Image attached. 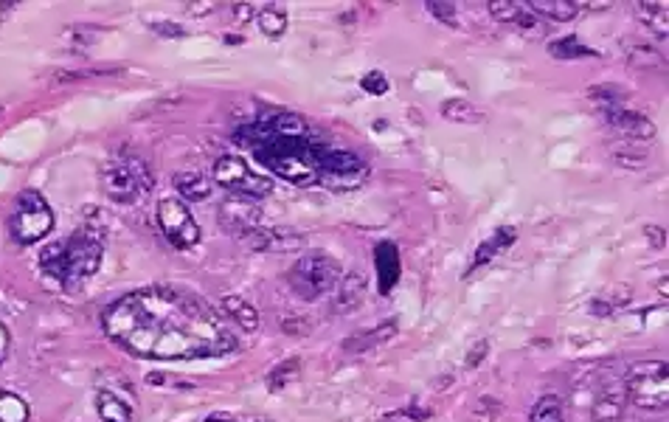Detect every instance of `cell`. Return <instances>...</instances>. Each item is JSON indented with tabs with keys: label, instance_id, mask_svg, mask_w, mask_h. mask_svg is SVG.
Listing matches in <instances>:
<instances>
[{
	"label": "cell",
	"instance_id": "2e32d148",
	"mask_svg": "<svg viewBox=\"0 0 669 422\" xmlns=\"http://www.w3.org/2000/svg\"><path fill=\"white\" fill-rule=\"evenodd\" d=\"M515 240H518V231H515V228H509V226L498 228L492 237H487V240L478 245L476 257H473V262H470V271L467 273H473V271H478V268H484V265H490L492 259L501 257V254H504L506 248H509V245H512Z\"/></svg>",
	"mask_w": 669,
	"mask_h": 422
},
{
	"label": "cell",
	"instance_id": "e575fe53",
	"mask_svg": "<svg viewBox=\"0 0 669 422\" xmlns=\"http://www.w3.org/2000/svg\"><path fill=\"white\" fill-rule=\"evenodd\" d=\"M487 349H490V344L487 341H481L476 349H470V358H467V366L473 369V366H478V363L484 361V355H487Z\"/></svg>",
	"mask_w": 669,
	"mask_h": 422
},
{
	"label": "cell",
	"instance_id": "9c48e42d",
	"mask_svg": "<svg viewBox=\"0 0 669 422\" xmlns=\"http://www.w3.org/2000/svg\"><path fill=\"white\" fill-rule=\"evenodd\" d=\"M214 181L223 189L234 192L237 197H248V200H259L273 192V181L253 172L251 166L245 164L237 155H223L214 164Z\"/></svg>",
	"mask_w": 669,
	"mask_h": 422
},
{
	"label": "cell",
	"instance_id": "7402d4cb",
	"mask_svg": "<svg viewBox=\"0 0 669 422\" xmlns=\"http://www.w3.org/2000/svg\"><path fill=\"white\" fill-rule=\"evenodd\" d=\"M529 9L535 12L537 17H551V20H574L580 15V3L574 0H532Z\"/></svg>",
	"mask_w": 669,
	"mask_h": 422
},
{
	"label": "cell",
	"instance_id": "ac0fdd59",
	"mask_svg": "<svg viewBox=\"0 0 669 422\" xmlns=\"http://www.w3.org/2000/svg\"><path fill=\"white\" fill-rule=\"evenodd\" d=\"M96 411H99L102 422H133V406L127 400H121L116 392H99Z\"/></svg>",
	"mask_w": 669,
	"mask_h": 422
},
{
	"label": "cell",
	"instance_id": "8fae6325",
	"mask_svg": "<svg viewBox=\"0 0 669 422\" xmlns=\"http://www.w3.org/2000/svg\"><path fill=\"white\" fill-rule=\"evenodd\" d=\"M599 116L602 121L613 127L616 133H622V136L633 138V141H650L655 138V124L644 113L639 110H633V107L625 105H605L599 107Z\"/></svg>",
	"mask_w": 669,
	"mask_h": 422
},
{
	"label": "cell",
	"instance_id": "7a4b0ae2",
	"mask_svg": "<svg viewBox=\"0 0 669 422\" xmlns=\"http://www.w3.org/2000/svg\"><path fill=\"white\" fill-rule=\"evenodd\" d=\"M237 141L245 144L265 169H270L273 175H282L284 181L296 183V186L318 183V155L327 144H321L310 127L298 130V133H279L265 119L251 127H242L237 133Z\"/></svg>",
	"mask_w": 669,
	"mask_h": 422
},
{
	"label": "cell",
	"instance_id": "5b68a950",
	"mask_svg": "<svg viewBox=\"0 0 669 422\" xmlns=\"http://www.w3.org/2000/svg\"><path fill=\"white\" fill-rule=\"evenodd\" d=\"M627 403L644 411H661L669 406V375L664 361H639L625 375Z\"/></svg>",
	"mask_w": 669,
	"mask_h": 422
},
{
	"label": "cell",
	"instance_id": "f1b7e54d",
	"mask_svg": "<svg viewBox=\"0 0 669 422\" xmlns=\"http://www.w3.org/2000/svg\"><path fill=\"white\" fill-rule=\"evenodd\" d=\"M397 330V324L394 321H388L383 327H377V330H369L363 338H355V341H346V352H366L369 347H377L380 341H388L391 335Z\"/></svg>",
	"mask_w": 669,
	"mask_h": 422
},
{
	"label": "cell",
	"instance_id": "8d00e7d4",
	"mask_svg": "<svg viewBox=\"0 0 669 422\" xmlns=\"http://www.w3.org/2000/svg\"><path fill=\"white\" fill-rule=\"evenodd\" d=\"M234 12H237L239 20H251L253 6H251V3H237V6H234Z\"/></svg>",
	"mask_w": 669,
	"mask_h": 422
},
{
	"label": "cell",
	"instance_id": "3957f363",
	"mask_svg": "<svg viewBox=\"0 0 669 422\" xmlns=\"http://www.w3.org/2000/svg\"><path fill=\"white\" fill-rule=\"evenodd\" d=\"M102 254H105V237L88 223L74 231L68 240L48 242L40 254V265L51 282L60 287H79L99 271Z\"/></svg>",
	"mask_w": 669,
	"mask_h": 422
},
{
	"label": "cell",
	"instance_id": "cb8c5ba5",
	"mask_svg": "<svg viewBox=\"0 0 669 422\" xmlns=\"http://www.w3.org/2000/svg\"><path fill=\"white\" fill-rule=\"evenodd\" d=\"M549 54L554 60H585V57H596L594 48H588L582 40L577 37H563V40H551L549 43Z\"/></svg>",
	"mask_w": 669,
	"mask_h": 422
},
{
	"label": "cell",
	"instance_id": "30bf717a",
	"mask_svg": "<svg viewBox=\"0 0 669 422\" xmlns=\"http://www.w3.org/2000/svg\"><path fill=\"white\" fill-rule=\"evenodd\" d=\"M158 226L164 231V237L175 248L186 251L200 242V226L194 220V214L180 197H164L158 203Z\"/></svg>",
	"mask_w": 669,
	"mask_h": 422
},
{
	"label": "cell",
	"instance_id": "83f0119b",
	"mask_svg": "<svg viewBox=\"0 0 669 422\" xmlns=\"http://www.w3.org/2000/svg\"><path fill=\"white\" fill-rule=\"evenodd\" d=\"M298 372H301V363H298L296 358H287V361L279 363L276 369H270L268 389L270 392H282L284 386H290V383L296 380Z\"/></svg>",
	"mask_w": 669,
	"mask_h": 422
},
{
	"label": "cell",
	"instance_id": "ba28073f",
	"mask_svg": "<svg viewBox=\"0 0 669 422\" xmlns=\"http://www.w3.org/2000/svg\"><path fill=\"white\" fill-rule=\"evenodd\" d=\"M9 228L20 245L40 242L54 228V211L45 203V197H40L37 192H23L17 197V206L9 217Z\"/></svg>",
	"mask_w": 669,
	"mask_h": 422
},
{
	"label": "cell",
	"instance_id": "7c38bea8",
	"mask_svg": "<svg viewBox=\"0 0 669 422\" xmlns=\"http://www.w3.org/2000/svg\"><path fill=\"white\" fill-rule=\"evenodd\" d=\"M259 220H262V211L248 197H228L220 206V226L237 237L248 234L251 228H259Z\"/></svg>",
	"mask_w": 669,
	"mask_h": 422
},
{
	"label": "cell",
	"instance_id": "1f68e13d",
	"mask_svg": "<svg viewBox=\"0 0 669 422\" xmlns=\"http://www.w3.org/2000/svg\"><path fill=\"white\" fill-rule=\"evenodd\" d=\"M360 88L366 93H372V96H383V93H388V79L380 71H372V74H366L360 79Z\"/></svg>",
	"mask_w": 669,
	"mask_h": 422
},
{
	"label": "cell",
	"instance_id": "9a60e30c",
	"mask_svg": "<svg viewBox=\"0 0 669 422\" xmlns=\"http://www.w3.org/2000/svg\"><path fill=\"white\" fill-rule=\"evenodd\" d=\"M627 408L625 380L622 383H610L602 392L596 394L594 400V420L596 422H616Z\"/></svg>",
	"mask_w": 669,
	"mask_h": 422
},
{
	"label": "cell",
	"instance_id": "52a82bcc",
	"mask_svg": "<svg viewBox=\"0 0 669 422\" xmlns=\"http://www.w3.org/2000/svg\"><path fill=\"white\" fill-rule=\"evenodd\" d=\"M366 178H369V164L357 152L324 147L318 155V183H324L329 189L349 192L363 186Z\"/></svg>",
	"mask_w": 669,
	"mask_h": 422
},
{
	"label": "cell",
	"instance_id": "d6a6232c",
	"mask_svg": "<svg viewBox=\"0 0 669 422\" xmlns=\"http://www.w3.org/2000/svg\"><path fill=\"white\" fill-rule=\"evenodd\" d=\"M425 9H428L439 23H450V26L456 23V6H453V3H428Z\"/></svg>",
	"mask_w": 669,
	"mask_h": 422
},
{
	"label": "cell",
	"instance_id": "44dd1931",
	"mask_svg": "<svg viewBox=\"0 0 669 422\" xmlns=\"http://www.w3.org/2000/svg\"><path fill=\"white\" fill-rule=\"evenodd\" d=\"M442 116L447 121H456V124H484L487 121V113L473 102H467V99H447L442 105Z\"/></svg>",
	"mask_w": 669,
	"mask_h": 422
},
{
	"label": "cell",
	"instance_id": "ab89813d",
	"mask_svg": "<svg viewBox=\"0 0 669 422\" xmlns=\"http://www.w3.org/2000/svg\"><path fill=\"white\" fill-rule=\"evenodd\" d=\"M3 113H6V107H3V105H0V116H3Z\"/></svg>",
	"mask_w": 669,
	"mask_h": 422
},
{
	"label": "cell",
	"instance_id": "4fadbf2b",
	"mask_svg": "<svg viewBox=\"0 0 669 422\" xmlns=\"http://www.w3.org/2000/svg\"><path fill=\"white\" fill-rule=\"evenodd\" d=\"M239 240L245 242L251 251H296L304 245V237L290 228H251Z\"/></svg>",
	"mask_w": 669,
	"mask_h": 422
},
{
	"label": "cell",
	"instance_id": "e0dca14e",
	"mask_svg": "<svg viewBox=\"0 0 669 422\" xmlns=\"http://www.w3.org/2000/svg\"><path fill=\"white\" fill-rule=\"evenodd\" d=\"M374 259H377V271H380V293H391V287L400 279V254L391 242H380L374 251Z\"/></svg>",
	"mask_w": 669,
	"mask_h": 422
},
{
	"label": "cell",
	"instance_id": "ffe728a7",
	"mask_svg": "<svg viewBox=\"0 0 669 422\" xmlns=\"http://www.w3.org/2000/svg\"><path fill=\"white\" fill-rule=\"evenodd\" d=\"M175 189L180 192L183 200H192V203H200L211 197V181L200 172H180L175 175Z\"/></svg>",
	"mask_w": 669,
	"mask_h": 422
},
{
	"label": "cell",
	"instance_id": "74e56055",
	"mask_svg": "<svg viewBox=\"0 0 669 422\" xmlns=\"http://www.w3.org/2000/svg\"><path fill=\"white\" fill-rule=\"evenodd\" d=\"M647 237H650V240H653L655 237V248H661V245H664V234H661V231H658V228H647Z\"/></svg>",
	"mask_w": 669,
	"mask_h": 422
},
{
	"label": "cell",
	"instance_id": "4316f807",
	"mask_svg": "<svg viewBox=\"0 0 669 422\" xmlns=\"http://www.w3.org/2000/svg\"><path fill=\"white\" fill-rule=\"evenodd\" d=\"M256 20H259V29H262V34L270 37V40L282 37L284 31H287V15H284L282 6H268V9H262Z\"/></svg>",
	"mask_w": 669,
	"mask_h": 422
},
{
	"label": "cell",
	"instance_id": "d4e9b609",
	"mask_svg": "<svg viewBox=\"0 0 669 422\" xmlns=\"http://www.w3.org/2000/svg\"><path fill=\"white\" fill-rule=\"evenodd\" d=\"M0 422H29V403L17 394L0 389Z\"/></svg>",
	"mask_w": 669,
	"mask_h": 422
},
{
	"label": "cell",
	"instance_id": "f546056e",
	"mask_svg": "<svg viewBox=\"0 0 669 422\" xmlns=\"http://www.w3.org/2000/svg\"><path fill=\"white\" fill-rule=\"evenodd\" d=\"M627 60L636 68H661L664 65V57L653 46H633L630 54H627Z\"/></svg>",
	"mask_w": 669,
	"mask_h": 422
},
{
	"label": "cell",
	"instance_id": "836d02e7",
	"mask_svg": "<svg viewBox=\"0 0 669 422\" xmlns=\"http://www.w3.org/2000/svg\"><path fill=\"white\" fill-rule=\"evenodd\" d=\"M149 29L161 34V37H183L186 34L183 26H175V23H149Z\"/></svg>",
	"mask_w": 669,
	"mask_h": 422
},
{
	"label": "cell",
	"instance_id": "f35d334b",
	"mask_svg": "<svg viewBox=\"0 0 669 422\" xmlns=\"http://www.w3.org/2000/svg\"><path fill=\"white\" fill-rule=\"evenodd\" d=\"M206 422H237V420H231V417H209Z\"/></svg>",
	"mask_w": 669,
	"mask_h": 422
},
{
	"label": "cell",
	"instance_id": "d6986e66",
	"mask_svg": "<svg viewBox=\"0 0 669 422\" xmlns=\"http://www.w3.org/2000/svg\"><path fill=\"white\" fill-rule=\"evenodd\" d=\"M223 310L225 316H231L237 321L239 330L245 332L259 330V313H256V307H253L251 302H245V299H239V296H225Z\"/></svg>",
	"mask_w": 669,
	"mask_h": 422
},
{
	"label": "cell",
	"instance_id": "4dcf8cb0",
	"mask_svg": "<svg viewBox=\"0 0 669 422\" xmlns=\"http://www.w3.org/2000/svg\"><path fill=\"white\" fill-rule=\"evenodd\" d=\"M470 414H473V420L476 422H495L501 414H504V406H501L495 397H481Z\"/></svg>",
	"mask_w": 669,
	"mask_h": 422
},
{
	"label": "cell",
	"instance_id": "603a6c76",
	"mask_svg": "<svg viewBox=\"0 0 669 422\" xmlns=\"http://www.w3.org/2000/svg\"><path fill=\"white\" fill-rule=\"evenodd\" d=\"M641 15V23L653 31L658 40H667L669 37V17H667V3H639L636 6Z\"/></svg>",
	"mask_w": 669,
	"mask_h": 422
},
{
	"label": "cell",
	"instance_id": "8992f818",
	"mask_svg": "<svg viewBox=\"0 0 669 422\" xmlns=\"http://www.w3.org/2000/svg\"><path fill=\"white\" fill-rule=\"evenodd\" d=\"M105 192L116 203H138L149 195L152 189V175L149 166L141 158L133 155H119L116 161H110L102 172Z\"/></svg>",
	"mask_w": 669,
	"mask_h": 422
},
{
	"label": "cell",
	"instance_id": "6da1fadb",
	"mask_svg": "<svg viewBox=\"0 0 669 422\" xmlns=\"http://www.w3.org/2000/svg\"><path fill=\"white\" fill-rule=\"evenodd\" d=\"M105 332L127 352L149 361L220 358L237 349L223 316L189 287L149 285L105 310Z\"/></svg>",
	"mask_w": 669,
	"mask_h": 422
},
{
	"label": "cell",
	"instance_id": "5bb4252c",
	"mask_svg": "<svg viewBox=\"0 0 669 422\" xmlns=\"http://www.w3.org/2000/svg\"><path fill=\"white\" fill-rule=\"evenodd\" d=\"M366 296V276L363 273H346L335 285V299H332V313H352L357 304Z\"/></svg>",
	"mask_w": 669,
	"mask_h": 422
},
{
	"label": "cell",
	"instance_id": "484cf974",
	"mask_svg": "<svg viewBox=\"0 0 669 422\" xmlns=\"http://www.w3.org/2000/svg\"><path fill=\"white\" fill-rule=\"evenodd\" d=\"M529 422H565L560 397H557V394L540 397L535 403V408H532V414H529Z\"/></svg>",
	"mask_w": 669,
	"mask_h": 422
},
{
	"label": "cell",
	"instance_id": "d590c367",
	"mask_svg": "<svg viewBox=\"0 0 669 422\" xmlns=\"http://www.w3.org/2000/svg\"><path fill=\"white\" fill-rule=\"evenodd\" d=\"M9 344H12V338H9V330H6V324L0 321V363H3L6 352H9Z\"/></svg>",
	"mask_w": 669,
	"mask_h": 422
},
{
	"label": "cell",
	"instance_id": "277c9868",
	"mask_svg": "<svg viewBox=\"0 0 669 422\" xmlns=\"http://www.w3.org/2000/svg\"><path fill=\"white\" fill-rule=\"evenodd\" d=\"M287 282L298 299L315 302V299L332 293L335 285L341 282V265H338V259H332L324 251H310L290 268Z\"/></svg>",
	"mask_w": 669,
	"mask_h": 422
}]
</instances>
